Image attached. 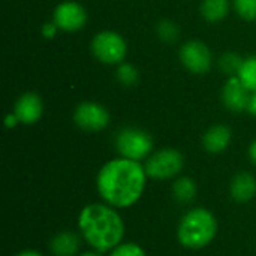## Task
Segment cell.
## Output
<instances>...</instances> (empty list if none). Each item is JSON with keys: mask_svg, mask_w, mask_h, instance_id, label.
I'll return each mask as SVG.
<instances>
[{"mask_svg": "<svg viewBox=\"0 0 256 256\" xmlns=\"http://www.w3.org/2000/svg\"><path fill=\"white\" fill-rule=\"evenodd\" d=\"M219 222L212 210L194 207L186 212L177 225V242L189 250H201L212 244L218 236Z\"/></svg>", "mask_w": 256, "mask_h": 256, "instance_id": "3957f363", "label": "cell"}, {"mask_svg": "<svg viewBox=\"0 0 256 256\" xmlns=\"http://www.w3.org/2000/svg\"><path fill=\"white\" fill-rule=\"evenodd\" d=\"M81 238L75 231H60L50 240V252L52 256H76L80 254Z\"/></svg>", "mask_w": 256, "mask_h": 256, "instance_id": "5bb4252c", "label": "cell"}, {"mask_svg": "<svg viewBox=\"0 0 256 256\" xmlns=\"http://www.w3.org/2000/svg\"><path fill=\"white\" fill-rule=\"evenodd\" d=\"M52 21L63 32H78L87 22V10L75 0H64L56 6Z\"/></svg>", "mask_w": 256, "mask_h": 256, "instance_id": "9c48e42d", "label": "cell"}, {"mask_svg": "<svg viewBox=\"0 0 256 256\" xmlns=\"http://www.w3.org/2000/svg\"><path fill=\"white\" fill-rule=\"evenodd\" d=\"M93 57L108 66L120 64L128 54V44L124 38L114 30H102L96 33L90 42Z\"/></svg>", "mask_w": 256, "mask_h": 256, "instance_id": "8992f818", "label": "cell"}, {"mask_svg": "<svg viewBox=\"0 0 256 256\" xmlns=\"http://www.w3.org/2000/svg\"><path fill=\"white\" fill-rule=\"evenodd\" d=\"M230 196L237 204H248L256 196V177L249 171L237 172L230 182Z\"/></svg>", "mask_w": 256, "mask_h": 256, "instance_id": "7c38bea8", "label": "cell"}, {"mask_svg": "<svg viewBox=\"0 0 256 256\" xmlns=\"http://www.w3.org/2000/svg\"><path fill=\"white\" fill-rule=\"evenodd\" d=\"M156 34L162 42L174 44L180 36V27L176 21L164 18L156 24Z\"/></svg>", "mask_w": 256, "mask_h": 256, "instance_id": "ac0fdd59", "label": "cell"}, {"mask_svg": "<svg viewBox=\"0 0 256 256\" xmlns=\"http://www.w3.org/2000/svg\"><path fill=\"white\" fill-rule=\"evenodd\" d=\"M248 112L256 116V92H252V96H250V102H249V108H248Z\"/></svg>", "mask_w": 256, "mask_h": 256, "instance_id": "484cf974", "label": "cell"}, {"mask_svg": "<svg viewBox=\"0 0 256 256\" xmlns=\"http://www.w3.org/2000/svg\"><path fill=\"white\" fill-rule=\"evenodd\" d=\"M198 195V186L192 177L178 176L172 183V196L180 204H192Z\"/></svg>", "mask_w": 256, "mask_h": 256, "instance_id": "9a60e30c", "label": "cell"}, {"mask_svg": "<svg viewBox=\"0 0 256 256\" xmlns=\"http://www.w3.org/2000/svg\"><path fill=\"white\" fill-rule=\"evenodd\" d=\"M252 92L242 82L238 76H228L222 88V102L232 112H244L249 108Z\"/></svg>", "mask_w": 256, "mask_h": 256, "instance_id": "30bf717a", "label": "cell"}, {"mask_svg": "<svg viewBox=\"0 0 256 256\" xmlns=\"http://www.w3.org/2000/svg\"><path fill=\"white\" fill-rule=\"evenodd\" d=\"M237 76L250 92H256V54L243 60Z\"/></svg>", "mask_w": 256, "mask_h": 256, "instance_id": "e0dca14e", "label": "cell"}, {"mask_svg": "<svg viewBox=\"0 0 256 256\" xmlns=\"http://www.w3.org/2000/svg\"><path fill=\"white\" fill-rule=\"evenodd\" d=\"M230 0H202L200 6L201 16L208 22H219L230 14Z\"/></svg>", "mask_w": 256, "mask_h": 256, "instance_id": "2e32d148", "label": "cell"}, {"mask_svg": "<svg viewBox=\"0 0 256 256\" xmlns=\"http://www.w3.org/2000/svg\"><path fill=\"white\" fill-rule=\"evenodd\" d=\"M78 232L96 252L106 254L116 249L124 238V220L120 212L104 201L84 206L76 219Z\"/></svg>", "mask_w": 256, "mask_h": 256, "instance_id": "7a4b0ae2", "label": "cell"}, {"mask_svg": "<svg viewBox=\"0 0 256 256\" xmlns=\"http://www.w3.org/2000/svg\"><path fill=\"white\" fill-rule=\"evenodd\" d=\"M110 256H147V252L138 243L123 242L110 252Z\"/></svg>", "mask_w": 256, "mask_h": 256, "instance_id": "7402d4cb", "label": "cell"}, {"mask_svg": "<svg viewBox=\"0 0 256 256\" xmlns=\"http://www.w3.org/2000/svg\"><path fill=\"white\" fill-rule=\"evenodd\" d=\"M243 60L244 58L238 52L228 51V52H225V54L220 56V58H219V68L228 76H237V74H238V70L242 68Z\"/></svg>", "mask_w": 256, "mask_h": 256, "instance_id": "ffe728a7", "label": "cell"}, {"mask_svg": "<svg viewBox=\"0 0 256 256\" xmlns=\"http://www.w3.org/2000/svg\"><path fill=\"white\" fill-rule=\"evenodd\" d=\"M178 58L182 64L195 75L207 74L213 66V54L202 40H188L180 46Z\"/></svg>", "mask_w": 256, "mask_h": 256, "instance_id": "ba28073f", "label": "cell"}, {"mask_svg": "<svg viewBox=\"0 0 256 256\" xmlns=\"http://www.w3.org/2000/svg\"><path fill=\"white\" fill-rule=\"evenodd\" d=\"M15 256H44L40 252L34 250V249H24L21 252H18Z\"/></svg>", "mask_w": 256, "mask_h": 256, "instance_id": "4316f807", "label": "cell"}, {"mask_svg": "<svg viewBox=\"0 0 256 256\" xmlns=\"http://www.w3.org/2000/svg\"><path fill=\"white\" fill-rule=\"evenodd\" d=\"M76 256H104V254H100V252H96V250H87V252H81V254H78Z\"/></svg>", "mask_w": 256, "mask_h": 256, "instance_id": "83f0119b", "label": "cell"}, {"mask_svg": "<svg viewBox=\"0 0 256 256\" xmlns=\"http://www.w3.org/2000/svg\"><path fill=\"white\" fill-rule=\"evenodd\" d=\"M248 156H249V160L256 166V140H254L250 144H249V148H248Z\"/></svg>", "mask_w": 256, "mask_h": 256, "instance_id": "d4e9b609", "label": "cell"}, {"mask_svg": "<svg viewBox=\"0 0 256 256\" xmlns=\"http://www.w3.org/2000/svg\"><path fill=\"white\" fill-rule=\"evenodd\" d=\"M18 123H20V120H18V117L15 116L14 111H10V112L6 114V117H4V126H6V129H14V128H16Z\"/></svg>", "mask_w": 256, "mask_h": 256, "instance_id": "cb8c5ba5", "label": "cell"}, {"mask_svg": "<svg viewBox=\"0 0 256 256\" xmlns=\"http://www.w3.org/2000/svg\"><path fill=\"white\" fill-rule=\"evenodd\" d=\"M184 166V156L174 147H164L154 150L144 162L148 178L153 180H171L177 178Z\"/></svg>", "mask_w": 256, "mask_h": 256, "instance_id": "5b68a950", "label": "cell"}, {"mask_svg": "<svg viewBox=\"0 0 256 256\" xmlns=\"http://www.w3.org/2000/svg\"><path fill=\"white\" fill-rule=\"evenodd\" d=\"M58 30H60V28L57 27V24H56L54 21L44 22L42 27H40V33H42V36H44L45 39H54Z\"/></svg>", "mask_w": 256, "mask_h": 256, "instance_id": "603a6c76", "label": "cell"}, {"mask_svg": "<svg viewBox=\"0 0 256 256\" xmlns=\"http://www.w3.org/2000/svg\"><path fill=\"white\" fill-rule=\"evenodd\" d=\"M232 141L231 128L222 123L210 126L202 136V147L210 154L224 153Z\"/></svg>", "mask_w": 256, "mask_h": 256, "instance_id": "4fadbf2b", "label": "cell"}, {"mask_svg": "<svg viewBox=\"0 0 256 256\" xmlns=\"http://www.w3.org/2000/svg\"><path fill=\"white\" fill-rule=\"evenodd\" d=\"M74 123L84 132H100L111 122L110 111L99 102L86 100L75 106L72 114Z\"/></svg>", "mask_w": 256, "mask_h": 256, "instance_id": "52a82bcc", "label": "cell"}, {"mask_svg": "<svg viewBox=\"0 0 256 256\" xmlns=\"http://www.w3.org/2000/svg\"><path fill=\"white\" fill-rule=\"evenodd\" d=\"M234 10L246 21H256V0H232Z\"/></svg>", "mask_w": 256, "mask_h": 256, "instance_id": "44dd1931", "label": "cell"}, {"mask_svg": "<svg viewBox=\"0 0 256 256\" xmlns=\"http://www.w3.org/2000/svg\"><path fill=\"white\" fill-rule=\"evenodd\" d=\"M148 176L144 164L126 158L105 162L96 174V190L105 204L126 210L134 207L144 195Z\"/></svg>", "mask_w": 256, "mask_h": 256, "instance_id": "6da1fadb", "label": "cell"}, {"mask_svg": "<svg viewBox=\"0 0 256 256\" xmlns=\"http://www.w3.org/2000/svg\"><path fill=\"white\" fill-rule=\"evenodd\" d=\"M15 116L22 124H34L44 114V102L36 92L22 93L14 104Z\"/></svg>", "mask_w": 256, "mask_h": 256, "instance_id": "8fae6325", "label": "cell"}, {"mask_svg": "<svg viewBox=\"0 0 256 256\" xmlns=\"http://www.w3.org/2000/svg\"><path fill=\"white\" fill-rule=\"evenodd\" d=\"M114 146L118 156L142 162L154 152V141L153 136L140 128L126 126L120 129L114 138Z\"/></svg>", "mask_w": 256, "mask_h": 256, "instance_id": "277c9868", "label": "cell"}, {"mask_svg": "<svg viewBox=\"0 0 256 256\" xmlns=\"http://www.w3.org/2000/svg\"><path fill=\"white\" fill-rule=\"evenodd\" d=\"M116 78L123 87H135L140 82V70L132 63H120L116 70Z\"/></svg>", "mask_w": 256, "mask_h": 256, "instance_id": "d6986e66", "label": "cell"}]
</instances>
